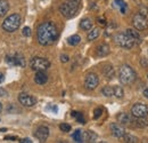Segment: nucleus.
Wrapping results in <instances>:
<instances>
[{
	"mask_svg": "<svg viewBox=\"0 0 148 143\" xmlns=\"http://www.w3.org/2000/svg\"><path fill=\"white\" fill-rule=\"evenodd\" d=\"M114 6L120 8L121 13L122 14H125V10H127V3L123 1V0H114Z\"/></svg>",
	"mask_w": 148,
	"mask_h": 143,
	"instance_id": "nucleus-24",
	"label": "nucleus"
},
{
	"mask_svg": "<svg viewBox=\"0 0 148 143\" xmlns=\"http://www.w3.org/2000/svg\"><path fill=\"white\" fill-rule=\"evenodd\" d=\"M132 24L134 26L136 30H139V31H143V30H146L148 28V21L147 17L140 15V14H137L133 16L132 19Z\"/></svg>",
	"mask_w": 148,
	"mask_h": 143,
	"instance_id": "nucleus-9",
	"label": "nucleus"
},
{
	"mask_svg": "<svg viewBox=\"0 0 148 143\" xmlns=\"http://www.w3.org/2000/svg\"><path fill=\"white\" fill-rule=\"evenodd\" d=\"M81 0H67L59 6V13L66 18H72L80 9Z\"/></svg>",
	"mask_w": 148,
	"mask_h": 143,
	"instance_id": "nucleus-2",
	"label": "nucleus"
},
{
	"mask_svg": "<svg viewBox=\"0 0 148 143\" xmlns=\"http://www.w3.org/2000/svg\"><path fill=\"white\" fill-rule=\"evenodd\" d=\"M144 96H145L146 99H148V90H144Z\"/></svg>",
	"mask_w": 148,
	"mask_h": 143,
	"instance_id": "nucleus-43",
	"label": "nucleus"
},
{
	"mask_svg": "<svg viewBox=\"0 0 148 143\" xmlns=\"http://www.w3.org/2000/svg\"><path fill=\"white\" fill-rule=\"evenodd\" d=\"M9 10V3L7 0H0V17H3Z\"/></svg>",
	"mask_w": 148,
	"mask_h": 143,
	"instance_id": "nucleus-21",
	"label": "nucleus"
},
{
	"mask_svg": "<svg viewBox=\"0 0 148 143\" xmlns=\"http://www.w3.org/2000/svg\"><path fill=\"white\" fill-rule=\"evenodd\" d=\"M103 74L107 78V79H113L114 76H115V71H114V68L112 67L111 64H105L104 68H103Z\"/></svg>",
	"mask_w": 148,
	"mask_h": 143,
	"instance_id": "nucleus-19",
	"label": "nucleus"
},
{
	"mask_svg": "<svg viewBox=\"0 0 148 143\" xmlns=\"http://www.w3.org/2000/svg\"><path fill=\"white\" fill-rule=\"evenodd\" d=\"M98 21H99V23H100L101 25H106V21H105L104 18H99Z\"/></svg>",
	"mask_w": 148,
	"mask_h": 143,
	"instance_id": "nucleus-40",
	"label": "nucleus"
},
{
	"mask_svg": "<svg viewBox=\"0 0 148 143\" xmlns=\"http://www.w3.org/2000/svg\"><path fill=\"white\" fill-rule=\"evenodd\" d=\"M131 113L134 118H141L148 116V107L144 103H136L131 108Z\"/></svg>",
	"mask_w": 148,
	"mask_h": 143,
	"instance_id": "nucleus-7",
	"label": "nucleus"
},
{
	"mask_svg": "<svg viewBox=\"0 0 148 143\" xmlns=\"http://www.w3.org/2000/svg\"><path fill=\"white\" fill-rule=\"evenodd\" d=\"M117 121L121 124V125H130L132 123V118L129 113H125V112H121L117 115Z\"/></svg>",
	"mask_w": 148,
	"mask_h": 143,
	"instance_id": "nucleus-14",
	"label": "nucleus"
},
{
	"mask_svg": "<svg viewBox=\"0 0 148 143\" xmlns=\"http://www.w3.org/2000/svg\"><path fill=\"white\" fill-rule=\"evenodd\" d=\"M48 109H50V110H53V111L57 112V107H53V106H50V107H48Z\"/></svg>",
	"mask_w": 148,
	"mask_h": 143,
	"instance_id": "nucleus-42",
	"label": "nucleus"
},
{
	"mask_svg": "<svg viewBox=\"0 0 148 143\" xmlns=\"http://www.w3.org/2000/svg\"><path fill=\"white\" fill-rule=\"evenodd\" d=\"M60 61H62L63 63H66V62H69V61H70V57H69V55H66V54L62 55V56H60Z\"/></svg>",
	"mask_w": 148,
	"mask_h": 143,
	"instance_id": "nucleus-36",
	"label": "nucleus"
},
{
	"mask_svg": "<svg viewBox=\"0 0 148 143\" xmlns=\"http://www.w3.org/2000/svg\"><path fill=\"white\" fill-rule=\"evenodd\" d=\"M111 52V48H110V46L107 45V44H100L98 47H97V49H96V54L98 55V56H100V57H104V56H107L108 54Z\"/></svg>",
	"mask_w": 148,
	"mask_h": 143,
	"instance_id": "nucleus-15",
	"label": "nucleus"
},
{
	"mask_svg": "<svg viewBox=\"0 0 148 143\" xmlns=\"http://www.w3.org/2000/svg\"><path fill=\"white\" fill-rule=\"evenodd\" d=\"M139 14L140 15H143V16H145V17H147L148 16V8L146 6H140V8H139Z\"/></svg>",
	"mask_w": 148,
	"mask_h": 143,
	"instance_id": "nucleus-32",
	"label": "nucleus"
},
{
	"mask_svg": "<svg viewBox=\"0 0 148 143\" xmlns=\"http://www.w3.org/2000/svg\"><path fill=\"white\" fill-rule=\"evenodd\" d=\"M6 131H7L6 128H1V129H0V132H6Z\"/></svg>",
	"mask_w": 148,
	"mask_h": 143,
	"instance_id": "nucleus-44",
	"label": "nucleus"
},
{
	"mask_svg": "<svg viewBox=\"0 0 148 143\" xmlns=\"http://www.w3.org/2000/svg\"><path fill=\"white\" fill-rule=\"evenodd\" d=\"M5 140H12V141H15V140H17V137H16V136H5Z\"/></svg>",
	"mask_w": 148,
	"mask_h": 143,
	"instance_id": "nucleus-38",
	"label": "nucleus"
},
{
	"mask_svg": "<svg viewBox=\"0 0 148 143\" xmlns=\"http://www.w3.org/2000/svg\"><path fill=\"white\" fill-rule=\"evenodd\" d=\"M137 78L136 71L128 64H123L119 70V79L123 85L132 84Z\"/></svg>",
	"mask_w": 148,
	"mask_h": 143,
	"instance_id": "nucleus-3",
	"label": "nucleus"
},
{
	"mask_svg": "<svg viewBox=\"0 0 148 143\" xmlns=\"http://www.w3.org/2000/svg\"><path fill=\"white\" fill-rule=\"evenodd\" d=\"M72 137H73V140L75 142H83V140H82V131L81 129H76L73 133Z\"/></svg>",
	"mask_w": 148,
	"mask_h": 143,
	"instance_id": "nucleus-28",
	"label": "nucleus"
},
{
	"mask_svg": "<svg viewBox=\"0 0 148 143\" xmlns=\"http://www.w3.org/2000/svg\"><path fill=\"white\" fill-rule=\"evenodd\" d=\"M80 28L84 31H89L92 29V21L90 18H83L80 22Z\"/></svg>",
	"mask_w": 148,
	"mask_h": 143,
	"instance_id": "nucleus-20",
	"label": "nucleus"
},
{
	"mask_svg": "<svg viewBox=\"0 0 148 143\" xmlns=\"http://www.w3.org/2000/svg\"><path fill=\"white\" fill-rule=\"evenodd\" d=\"M101 94L106 97H111V96H114V90H113V87L111 86H105L103 90H101Z\"/></svg>",
	"mask_w": 148,
	"mask_h": 143,
	"instance_id": "nucleus-27",
	"label": "nucleus"
},
{
	"mask_svg": "<svg viewBox=\"0 0 148 143\" xmlns=\"http://www.w3.org/2000/svg\"><path fill=\"white\" fill-rule=\"evenodd\" d=\"M30 67L34 71H46L50 68V62L45 57H33L30 62Z\"/></svg>",
	"mask_w": 148,
	"mask_h": 143,
	"instance_id": "nucleus-5",
	"label": "nucleus"
},
{
	"mask_svg": "<svg viewBox=\"0 0 148 143\" xmlns=\"http://www.w3.org/2000/svg\"><path fill=\"white\" fill-rule=\"evenodd\" d=\"M136 126L139 128H145L148 126V120L146 117H141V118H136Z\"/></svg>",
	"mask_w": 148,
	"mask_h": 143,
	"instance_id": "nucleus-25",
	"label": "nucleus"
},
{
	"mask_svg": "<svg viewBox=\"0 0 148 143\" xmlns=\"http://www.w3.org/2000/svg\"><path fill=\"white\" fill-rule=\"evenodd\" d=\"M6 62L10 65H15V67H19V68H24L26 65L25 60L22 55L19 54H15V55H8L6 57Z\"/></svg>",
	"mask_w": 148,
	"mask_h": 143,
	"instance_id": "nucleus-10",
	"label": "nucleus"
},
{
	"mask_svg": "<svg viewBox=\"0 0 148 143\" xmlns=\"http://www.w3.org/2000/svg\"><path fill=\"white\" fill-rule=\"evenodd\" d=\"M37 38L41 46H49L54 44L58 38L57 26L53 22H43L38 26Z\"/></svg>",
	"mask_w": 148,
	"mask_h": 143,
	"instance_id": "nucleus-1",
	"label": "nucleus"
},
{
	"mask_svg": "<svg viewBox=\"0 0 148 143\" xmlns=\"http://www.w3.org/2000/svg\"><path fill=\"white\" fill-rule=\"evenodd\" d=\"M99 85V77L93 73V72H90L86 76V79H84V86L86 88L89 90H93L97 88V86Z\"/></svg>",
	"mask_w": 148,
	"mask_h": 143,
	"instance_id": "nucleus-8",
	"label": "nucleus"
},
{
	"mask_svg": "<svg viewBox=\"0 0 148 143\" xmlns=\"http://www.w3.org/2000/svg\"><path fill=\"white\" fill-rule=\"evenodd\" d=\"M82 140L83 142H96L97 135L93 133L92 131H82Z\"/></svg>",
	"mask_w": 148,
	"mask_h": 143,
	"instance_id": "nucleus-17",
	"label": "nucleus"
},
{
	"mask_svg": "<svg viewBox=\"0 0 148 143\" xmlns=\"http://www.w3.org/2000/svg\"><path fill=\"white\" fill-rule=\"evenodd\" d=\"M99 36H100V29L93 28L91 30H89V33H88L87 39H88L89 41H93V40H96Z\"/></svg>",
	"mask_w": 148,
	"mask_h": 143,
	"instance_id": "nucleus-22",
	"label": "nucleus"
},
{
	"mask_svg": "<svg viewBox=\"0 0 148 143\" xmlns=\"http://www.w3.org/2000/svg\"><path fill=\"white\" fill-rule=\"evenodd\" d=\"M74 117L76 118V120H77L80 124H86V120H84V118H83V115H82L81 112H76Z\"/></svg>",
	"mask_w": 148,
	"mask_h": 143,
	"instance_id": "nucleus-30",
	"label": "nucleus"
},
{
	"mask_svg": "<svg viewBox=\"0 0 148 143\" xmlns=\"http://www.w3.org/2000/svg\"><path fill=\"white\" fill-rule=\"evenodd\" d=\"M0 96H8V93H7V90H3V88H1L0 87Z\"/></svg>",
	"mask_w": 148,
	"mask_h": 143,
	"instance_id": "nucleus-37",
	"label": "nucleus"
},
{
	"mask_svg": "<svg viewBox=\"0 0 148 143\" xmlns=\"http://www.w3.org/2000/svg\"><path fill=\"white\" fill-rule=\"evenodd\" d=\"M18 102L23 107H33L37 104V99L32 95H29L26 93H21L18 95Z\"/></svg>",
	"mask_w": 148,
	"mask_h": 143,
	"instance_id": "nucleus-11",
	"label": "nucleus"
},
{
	"mask_svg": "<svg viewBox=\"0 0 148 143\" xmlns=\"http://www.w3.org/2000/svg\"><path fill=\"white\" fill-rule=\"evenodd\" d=\"M3 79H5V76H3V73H2V72H0V83H2V81H3Z\"/></svg>",
	"mask_w": 148,
	"mask_h": 143,
	"instance_id": "nucleus-41",
	"label": "nucleus"
},
{
	"mask_svg": "<svg viewBox=\"0 0 148 143\" xmlns=\"http://www.w3.org/2000/svg\"><path fill=\"white\" fill-rule=\"evenodd\" d=\"M93 113H95V115H93V118H95V119H98V118L101 116V113H103V109H101V108H97Z\"/></svg>",
	"mask_w": 148,
	"mask_h": 143,
	"instance_id": "nucleus-33",
	"label": "nucleus"
},
{
	"mask_svg": "<svg viewBox=\"0 0 148 143\" xmlns=\"http://www.w3.org/2000/svg\"><path fill=\"white\" fill-rule=\"evenodd\" d=\"M125 33L129 37H131L136 44H140L141 42V37H140L138 31H136V29H128V30H125Z\"/></svg>",
	"mask_w": 148,
	"mask_h": 143,
	"instance_id": "nucleus-18",
	"label": "nucleus"
},
{
	"mask_svg": "<svg viewBox=\"0 0 148 143\" xmlns=\"http://www.w3.org/2000/svg\"><path fill=\"white\" fill-rule=\"evenodd\" d=\"M67 42L71 46H77L81 42V37L79 36V35H73V36H71L67 39Z\"/></svg>",
	"mask_w": 148,
	"mask_h": 143,
	"instance_id": "nucleus-23",
	"label": "nucleus"
},
{
	"mask_svg": "<svg viewBox=\"0 0 148 143\" xmlns=\"http://www.w3.org/2000/svg\"><path fill=\"white\" fill-rule=\"evenodd\" d=\"M110 128H111V132L112 134H113V136H115L117 139L123 137L124 134H125V129H124V127L121 125V124H115V123L111 124Z\"/></svg>",
	"mask_w": 148,
	"mask_h": 143,
	"instance_id": "nucleus-13",
	"label": "nucleus"
},
{
	"mask_svg": "<svg viewBox=\"0 0 148 143\" xmlns=\"http://www.w3.org/2000/svg\"><path fill=\"white\" fill-rule=\"evenodd\" d=\"M0 120H1V119H0Z\"/></svg>",
	"mask_w": 148,
	"mask_h": 143,
	"instance_id": "nucleus-46",
	"label": "nucleus"
},
{
	"mask_svg": "<svg viewBox=\"0 0 148 143\" xmlns=\"http://www.w3.org/2000/svg\"><path fill=\"white\" fill-rule=\"evenodd\" d=\"M22 33H23V36L24 37H30L31 36V29L29 28V26H25L24 29H23V31H22Z\"/></svg>",
	"mask_w": 148,
	"mask_h": 143,
	"instance_id": "nucleus-34",
	"label": "nucleus"
},
{
	"mask_svg": "<svg viewBox=\"0 0 148 143\" xmlns=\"http://www.w3.org/2000/svg\"><path fill=\"white\" fill-rule=\"evenodd\" d=\"M140 65H141L143 68H148V60L146 57L140 58Z\"/></svg>",
	"mask_w": 148,
	"mask_h": 143,
	"instance_id": "nucleus-35",
	"label": "nucleus"
},
{
	"mask_svg": "<svg viewBox=\"0 0 148 143\" xmlns=\"http://www.w3.org/2000/svg\"><path fill=\"white\" fill-rule=\"evenodd\" d=\"M2 111V106H1V103H0V112Z\"/></svg>",
	"mask_w": 148,
	"mask_h": 143,
	"instance_id": "nucleus-45",
	"label": "nucleus"
},
{
	"mask_svg": "<svg viewBox=\"0 0 148 143\" xmlns=\"http://www.w3.org/2000/svg\"><path fill=\"white\" fill-rule=\"evenodd\" d=\"M114 40H115V42L120 46V47H122V48H125V49H131L134 45H136V42L133 41V39L129 37L125 32H123V33H117L116 36L114 37Z\"/></svg>",
	"mask_w": 148,
	"mask_h": 143,
	"instance_id": "nucleus-6",
	"label": "nucleus"
},
{
	"mask_svg": "<svg viewBox=\"0 0 148 143\" xmlns=\"http://www.w3.org/2000/svg\"><path fill=\"white\" fill-rule=\"evenodd\" d=\"M34 81L38 85H45L48 81V76L45 73V71H37L34 76Z\"/></svg>",
	"mask_w": 148,
	"mask_h": 143,
	"instance_id": "nucleus-16",
	"label": "nucleus"
},
{
	"mask_svg": "<svg viewBox=\"0 0 148 143\" xmlns=\"http://www.w3.org/2000/svg\"><path fill=\"white\" fill-rule=\"evenodd\" d=\"M19 142H22V143H31L32 141H31L30 139H27V137H26V139H22Z\"/></svg>",
	"mask_w": 148,
	"mask_h": 143,
	"instance_id": "nucleus-39",
	"label": "nucleus"
},
{
	"mask_svg": "<svg viewBox=\"0 0 148 143\" xmlns=\"http://www.w3.org/2000/svg\"><path fill=\"white\" fill-rule=\"evenodd\" d=\"M21 22H22V18L18 14H12L8 17L5 18L1 28L6 32L12 33V32H15L16 30H18V28L21 26Z\"/></svg>",
	"mask_w": 148,
	"mask_h": 143,
	"instance_id": "nucleus-4",
	"label": "nucleus"
},
{
	"mask_svg": "<svg viewBox=\"0 0 148 143\" xmlns=\"http://www.w3.org/2000/svg\"><path fill=\"white\" fill-rule=\"evenodd\" d=\"M113 90H114V96L117 97V99H122L124 96V90L121 86H115L113 87Z\"/></svg>",
	"mask_w": 148,
	"mask_h": 143,
	"instance_id": "nucleus-26",
	"label": "nucleus"
},
{
	"mask_svg": "<svg viewBox=\"0 0 148 143\" xmlns=\"http://www.w3.org/2000/svg\"><path fill=\"white\" fill-rule=\"evenodd\" d=\"M123 139H124V142H127V143H137L138 142V139H137L136 136H133V135H130V134H124Z\"/></svg>",
	"mask_w": 148,
	"mask_h": 143,
	"instance_id": "nucleus-29",
	"label": "nucleus"
},
{
	"mask_svg": "<svg viewBox=\"0 0 148 143\" xmlns=\"http://www.w3.org/2000/svg\"><path fill=\"white\" fill-rule=\"evenodd\" d=\"M34 135L40 142H45V141H47V139L49 136V128L47 126H40L37 128Z\"/></svg>",
	"mask_w": 148,
	"mask_h": 143,
	"instance_id": "nucleus-12",
	"label": "nucleus"
},
{
	"mask_svg": "<svg viewBox=\"0 0 148 143\" xmlns=\"http://www.w3.org/2000/svg\"><path fill=\"white\" fill-rule=\"evenodd\" d=\"M59 128H60L62 132L69 133V132L71 131V125H69V124H60V125H59Z\"/></svg>",
	"mask_w": 148,
	"mask_h": 143,
	"instance_id": "nucleus-31",
	"label": "nucleus"
}]
</instances>
